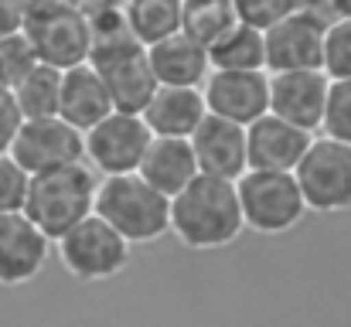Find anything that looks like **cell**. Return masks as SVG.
<instances>
[{
  "label": "cell",
  "instance_id": "cell-17",
  "mask_svg": "<svg viewBox=\"0 0 351 327\" xmlns=\"http://www.w3.org/2000/svg\"><path fill=\"white\" fill-rule=\"evenodd\" d=\"M136 174H140L154 191H160L167 202L178 198L188 184H195V181L202 178L191 140H174V136H154Z\"/></svg>",
  "mask_w": 351,
  "mask_h": 327
},
{
  "label": "cell",
  "instance_id": "cell-18",
  "mask_svg": "<svg viewBox=\"0 0 351 327\" xmlns=\"http://www.w3.org/2000/svg\"><path fill=\"white\" fill-rule=\"evenodd\" d=\"M113 96L103 82V75L93 65H79L72 72L62 75V106L58 119H65L69 126H75L79 133L96 130L106 116H113Z\"/></svg>",
  "mask_w": 351,
  "mask_h": 327
},
{
  "label": "cell",
  "instance_id": "cell-13",
  "mask_svg": "<svg viewBox=\"0 0 351 327\" xmlns=\"http://www.w3.org/2000/svg\"><path fill=\"white\" fill-rule=\"evenodd\" d=\"M331 96V79L324 72H283L269 75V112L290 126L321 136Z\"/></svg>",
  "mask_w": 351,
  "mask_h": 327
},
{
  "label": "cell",
  "instance_id": "cell-29",
  "mask_svg": "<svg viewBox=\"0 0 351 327\" xmlns=\"http://www.w3.org/2000/svg\"><path fill=\"white\" fill-rule=\"evenodd\" d=\"M300 3H290V0H235V14H239V24L245 27H256V31H269L276 27L283 17H290Z\"/></svg>",
  "mask_w": 351,
  "mask_h": 327
},
{
  "label": "cell",
  "instance_id": "cell-9",
  "mask_svg": "<svg viewBox=\"0 0 351 327\" xmlns=\"http://www.w3.org/2000/svg\"><path fill=\"white\" fill-rule=\"evenodd\" d=\"M89 65L103 75V82H106V89L113 96L117 112L143 116V109L150 106L154 93L160 89L157 79H154V72H150L147 48L136 38L119 41V45H106V48H93Z\"/></svg>",
  "mask_w": 351,
  "mask_h": 327
},
{
  "label": "cell",
  "instance_id": "cell-5",
  "mask_svg": "<svg viewBox=\"0 0 351 327\" xmlns=\"http://www.w3.org/2000/svg\"><path fill=\"white\" fill-rule=\"evenodd\" d=\"M235 191L242 205V221L256 235H287L307 215V202L293 174L245 171L235 181Z\"/></svg>",
  "mask_w": 351,
  "mask_h": 327
},
{
  "label": "cell",
  "instance_id": "cell-21",
  "mask_svg": "<svg viewBox=\"0 0 351 327\" xmlns=\"http://www.w3.org/2000/svg\"><path fill=\"white\" fill-rule=\"evenodd\" d=\"M123 14H126L130 34L143 48H154V45L181 34L184 3H178V0H133V3H123Z\"/></svg>",
  "mask_w": 351,
  "mask_h": 327
},
{
  "label": "cell",
  "instance_id": "cell-4",
  "mask_svg": "<svg viewBox=\"0 0 351 327\" xmlns=\"http://www.w3.org/2000/svg\"><path fill=\"white\" fill-rule=\"evenodd\" d=\"M96 218H103L130 245H150L171 232V202L140 174L99 178Z\"/></svg>",
  "mask_w": 351,
  "mask_h": 327
},
{
  "label": "cell",
  "instance_id": "cell-8",
  "mask_svg": "<svg viewBox=\"0 0 351 327\" xmlns=\"http://www.w3.org/2000/svg\"><path fill=\"white\" fill-rule=\"evenodd\" d=\"M331 17L324 7H297L290 17H283L276 27H269L266 38V72H324V38H328Z\"/></svg>",
  "mask_w": 351,
  "mask_h": 327
},
{
  "label": "cell",
  "instance_id": "cell-32",
  "mask_svg": "<svg viewBox=\"0 0 351 327\" xmlns=\"http://www.w3.org/2000/svg\"><path fill=\"white\" fill-rule=\"evenodd\" d=\"M324 14L335 21V17H348L351 21V0H338V3H331V7H324Z\"/></svg>",
  "mask_w": 351,
  "mask_h": 327
},
{
  "label": "cell",
  "instance_id": "cell-2",
  "mask_svg": "<svg viewBox=\"0 0 351 327\" xmlns=\"http://www.w3.org/2000/svg\"><path fill=\"white\" fill-rule=\"evenodd\" d=\"M96 191H99V178L89 164L38 174V178H31V195H27L24 215L51 242H58L75 225L96 215Z\"/></svg>",
  "mask_w": 351,
  "mask_h": 327
},
{
  "label": "cell",
  "instance_id": "cell-28",
  "mask_svg": "<svg viewBox=\"0 0 351 327\" xmlns=\"http://www.w3.org/2000/svg\"><path fill=\"white\" fill-rule=\"evenodd\" d=\"M321 136L351 147V82H331V96H328V112H324Z\"/></svg>",
  "mask_w": 351,
  "mask_h": 327
},
{
  "label": "cell",
  "instance_id": "cell-16",
  "mask_svg": "<svg viewBox=\"0 0 351 327\" xmlns=\"http://www.w3.org/2000/svg\"><path fill=\"white\" fill-rule=\"evenodd\" d=\"M195 157H198V171L205 178H219V181H239L249 171V147H245V130L235 126L229 119L208 116L195 136H191Z\"/></svg>",
  "mask_w": 351,
  "mask_h": 327
},
{
  "label": "cell",
  "instance_id": "cell-23",
  "mask_svg": "<svg viewBox=\"0 0 351 327\" xmlns=\"http://www.w3.org/2000/svg\"><path fill=\"white\" fill-rule=\"evenodd\" d=\"M235 24H239V14L232 0H202V3H184L181 34H188L195 45L212 51Z\"/></svg>",
  "mask_w": 351,
  "mask_h": 327
},
{
  "label": "cell",
  "instance_id": "cell-6",
  "mask_svg": "<svg viewBox=\"0 0 351 327\" xmlns=\"http://www.w3.org/2000/svg\"><path fill=\"white\" fill-rule=\"evenodd\" d=\"M58 263L65 266V273L79 283H106L117 280L119 273L130 266L133 245L113 232L103 218H86L82 225H75L69 235H62L55 242Z\"/></svg>",
  "mask_w": 351,
  "mask_h": 327
},
{
  "label": "cell",
  "instance_id": "cell-14",
  "mask_svg": "<svg viewBox=\"0 0 351 327\" xmlns=\"http://www.w3.org/2000/svg\"><path fill=\"white\" fill-rule=\"evenodd\" d=\"M55 252V242L27 215H0V287L38 280Z\"/></svg>",
  "mask_w": 351,
  "mask_h": 327
},
{
  "label": "cell",
  "instance_id": "cell-19",
  "mask_svg": "<svg viewBox=\"0 0 351 327\" xmlns=\"http://www.w3.org/2000/svg\"><path fill=\"white\" fill-rule=\"evenodd\" d=\"M150 72L157 86L171 89H202L212 75V58L202 45H195L188 34H174L154 48H147Z\"/></svg>",
  "mask_w": 351,
  "mask_h": 327
},
{
  "label": "cell",
  "instance_id": "cell-1",
  "mask_svg": "<svg viewBox=\"0 0 351 327\" xmlns=\"http://www.w3.org/2000/svg\"><path fill=\"white\" fill-rule=\"evenodd\" d=\"M245 232L242 205L232 181L198 178L178 198H171V235L195 252L229 249Z\"/></svg>",
  "mask_w": 351,
  "mask_h": 327
},
{
  "label": "cell",
  "instance_id": "cell-22",
  "mask_svg": "<svg viewBox=\"0 0 351 327\" xmlns=\"http://www.w3.org/2000/svg\"><path fill=\"white\" fill-rule=\"evenodd\" d=\"M212 72H266V38L256 27L235 24L208 51Z\"/></svg>",
  "mask_w": 351,
  "mask_h": 327
},
{
  "label": "cell",
  "instance_id": "cell-3",
  "mask_svg": "<svg viewBox=\"0 0 351 327\" xmlns=\"http://www.w3.org/2000/svg\"><path fill=\"white\" fill-rule=\"evenodd\" d=\"M21 34L31 41L38 62L48 69L72 72L79 65H89L93 34H89V21L82 14V3H69V0L24 3Z\"/></svg>",
  "mask_w": 351,
  "mask_h": 327
},
{
  "label": "cell",
  "instance_id": "cell-10",
  "mask_svg": "<svg viewBox=\"0 0 351 327\" xmlns=\"http://www.w3.org/2000/svg\"><path fill=\"white\" fill-rule=\"evenodd\" d=\"M150 140H154V133L147 130L143 116L113 112L96 130L86 133V164L96 171V178L136 174Z\"/></svg>",
  "mask_w": 351,
  "mask_h": 327
},
{
  "label": "cell",
  "instance_id": "cell-24",
  "mask_svg": "<svg viewBox=\"0 0 351 327\" xmlns=\"http://www.w3.org/2000/svg\"><path fill=\"white\" fill-rule=\"evenodd\" d=\"M62 75L58 69H48V65H38L17 89H14V99L17 109L24 116V123L31 119H55L58 106H62Z\"/></svg>",
  "mask_w": 351,
  "mask_h": 327
},
{
  "label": "cell",
  "instance_id": "cell-30",
  "mask_svg": "<svg viewBox=\"0 0 351 327\" xmlns=\"http://www.w3.org/2000/svg\"><path fill=\"white\" fill-rule=\"evenodd\" d=\"M21 126H24V116H21V109H17L14 93L0 86V154H10V147H14Z\"/></svg>",
  "mask_w": 351,
  "mask_h": 327
},
{
  "label": "cell",
  "instance_id": "cell-12",
  "mask_svg": "<svg viewBox=\"0 0 351 327\" xmlns=\"http://www.w3.org/2000/svg\"><path fill=\"white\" fill-rule=\"evenodd\" d=\"M208 116L249 130L269 116V72H212L202 86Z\"/></svg>",
  "mask_w": 351,
  "mask_h": 327
},
{
  "label": "cell",
  "instance_id": "cell-25",
  "mask_svg": "<svg viewBox=\"0 0 351 327\" xmlns=\"http://www.w3.org/2000/svg\"><path fill=\"white\" fill-rule=\"evenodd\" d=\"M38 65L41 62H38V55H34V48L24 34H10V38L0 41V86L3 89L14 93Z\"/></svg>",
  "mask_w": 351,
  "mask_h": 327
},
{
  "label": "cell",
  "instance_id": "cell-7",
  "mask_svg": "<svg viewBox=\"0 0 351 327\" xmlns=\"http://www.w3.org/2000/svg\"><path fill=\"white\" fill-rule=\"evenodd\" d=\"M307 212L317 215H345L351 212V147L317 136L293 171Z\"/></svg>",
  "mask_w": 351,
  "mask_h": 327
},
{
  "label": "cell",
  "instance_id": "cell-11",
  "mask_svg": "<svg viewBox=\"0 0 351 327\" xmlns=\"http://www.w3.org/2000/svg\"><path fill=\"white\" fill-rule=\"evenodd\" d=\"M10 157L31 174H51L62 167L86 164V133L69 126L65 119H31L21 126Z\"/></svg>",
  "mask_w": 351,
  "mask_h": 327
},
{
  "label": "cell",
  "instance_id": "cell-20",
  "mask_svg": "<svg viewBox=\"0 0 351 327\" xmlns=\"http://www.w3.org/2000/svg\"><path fill=\"white\" fill-rule=\"evenodd\" d=\"M208 119V106L202 89H171L160 86L143 109V123L154 136H174V140H191L195 130Z\"/></svg>",
  "mask_w": 351,
  "mask_h": 327
},
{
  "label": "cell",
  "instance_id": "cell-26",
  "mask_svg": "<svg viewBox=\"0 0 351 327\" xmlns=\"http://www.w3.org/2000/svg\"><path fill=\"white\" fill-rule=\"evenodd\" d=\"M324 75L331 82H351V21L335 17L324 38Z\"/></svg>",
  "mask_w": 351,
  "mask_h": 327
},
{
  "label": "cell",
  "instance_id": "cell-31",
  "mask_svg": "<svg viewBox=\"0 0 351 327\" xmlns=\"http://www.w3.org/2000/svg\"><path fill=\"white\" fill-rule=\"evenodd\" d=\"M21 27H24V3L0 0V41L10 34H21Z\"/></svg>",
  "mask_w": 351,
  "mask_h": 327
},
{
  "label": "cell",
  "instance_id": "cell-27",
  "mask_svg": "<svg viewBox=\"0 0 351 327\" xmlns=\"http://www.w3.org/2000/svg\"><path fill=\"white\" fill-rule=\"evenodd\" d=\"M27 195H31V174L10 154H0V215H24Z\"/></svg>",
  "mask_w": 351,
  "mask_h": 327
},
{
  "label": "cell",
  "instance_id": "cell-15",
  "mask_svg": "<svg viewBox=\"0 0 351 327\" xmlns=\"http://www.w3.org/2000/svg\"><path fill=\"white\" fill-rule=\"evenodd\" d=\"M317 136L276 119L273 112L263 116L245 130V147H249V171H266V174H293L300 160L307 157L311 143Z\"/></svg>",
  "mask_w": 351,
  "mask_h": 327
}]
</instances>
